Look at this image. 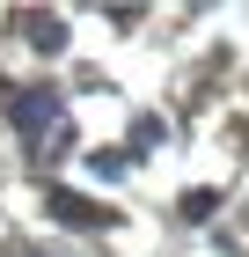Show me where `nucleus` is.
<instances>
[{
  "label": "nucleus",
  "mask_w": 249,
  "mask_h": 257,
  "mask_svg": "<svg viewBox=\"0 0 249 257\" xmlns=\"http://www.w3.org/2000/svg\"><path fill=\"white\" fill-rule=\"evenodd\" d=\"M44 206H52V220H66V228H103V206H88L81 191H52Z\"/></svg>",
  "instance_id": "nucleus-2"
},
{
  "label": "nucleus",
  "mask_w": 249,
  "mask_h": 257,
  "mask_svg": "<svg viewBox=\"0 0 249 257\" xmlns=\"http://www.w3.org/2000/svg\"><path fill=\"white\" fill-rule=\"evenodd\" d=\"M8 118H15L22 140H52L59 125H66V118H59V88H22V96L8 103Z\"/></svg>",
  "instance_id": "nucleus-1"
},
{
  "label": "nucleus",
  "mask_w": 249,
  "mask_h": 257,
  "mask_svg": "<svg viewBox=\"0 0 249 257\" xmlns=\"http://www.w3.org/2000/svg\"><path fill=\"white\" fill-rule=\"evenodd\" d=\"M30 37H37L44 52H66V22L59 15H30Z\"/></svg>",
  "instance_id": "nucleus-3"
},
{
  "label": "nucleus",
  "mask_w": 249,
  "mask_h": 257,
  "mask_svg": "<svg viewBox=\"0 0 249 257\" xmlns=\"http://www.w3.org/2000/svg\"><path fill=\"white\" fill-rule=\"evenodd\" d=\"M176 213H183V220H212V213H220V191H205V184H198V191H183V206H176Z\"/></svg>",
  "instance_id": "nucleus-4"
}]
</instances>
